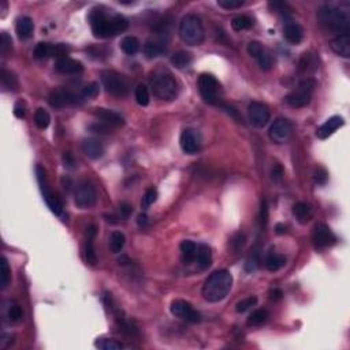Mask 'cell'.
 Returning <instances> with one entry per match:
<instances>
[{
  "instance_id": "31",
  "label": "cell",
  "mask_w": 350,
  "mask_h": 350,
  "mask_svg": "<svg viewBox=\"0 0 350 350\" xmlns=\"http://www.w3.org/2000/svg\"><path fill=\"white\" fill-rule=\"evenodd\" d=\"M164 45L161 42H156V41H147L145 45H144V54L148 59H154V58H157L160 56L163 52H164Z\"/></svg>"
},
{
  "instance_id": "56",
  "label": "cell",
  "mask_w": 350,
  "mask_h": 350,
  "mask_svg": "<svg viewBox=\"0 0 350 350\" xmlns=\"http://www.w3.org/2000/svg\"><path fill=\"white\" fill-rule=\"evenodd\" d=\"M14 115L19 119L25 117V108L21 103H17V104H15V107H14Z\"/></svg>"
},
{
  "instance_id": "9",
  "label": "cell",
  "mask_w": 350,
  "mask_h": 350,
  "mask_svg": "<svg viewBox=\"0 0 350 350\" xmlns=\"http://www.w3.org/2000/svg\"><path fill=\"white\" fill-rule=\"evenodd\" d=\"M36 175H37V179H39V184H40V189H41L42 197H44V200H45V202H47L48 208H49L55 215H58V216H63V205H62V202L59 201V198L55 196L54 192L48 188L45 171H44V168H42L41 166L36 167Z\"/></svg>"
},
{
  "instance_id": "22",
  "label": "cell",
  "mask_w": 350,
  "mask_h": 350,
  "mask_svg": "<svg viewBox=\"0 0 350 350\" xmlns=\"http://www.w3.org/2000/svg\"><path fill=\"white\" fill-rule=\"evenodd\" d=\"M331 49L342 58H350V36L349 35H341L332 39L330 42Z\"/></svg>"
},
{
  "instance_id": "23",
  "label": "cell",
  "mask_w": 350,
  "mask_h": 350,
  "mask_svg": "<svg viewBox=\"0 0 350 350\" xmlns=\"http://www.w3.org/2000/svg\"><path fill=\"white\" fill-rule=\"evenodd\" d=\"M81 148H82L83 154L86 155L89 159H99L104 154L103 144L99 140H96V138H86V140H83Z\"/></svg>"
},
{
  "instance_id": "6",
  "label": "cell",
  "mask_w": 350,
  "mask_h": 350,
  "mask_svg": "<svg viewBox=\"0 0 350 350\" xmlns=\"http://www.w3.org/2000/svg\"><path fill=\"white\" fill-rule=\"evenodd\" d=\"M197 88L205 103L212 106H223L222 85L212 74H201L197 81Z\"/></svg>"
},
{
  "instance_id": "29",
  "label": "cell",
  "mask_w": 350,
  "mask_h": 350,
  "mask_svg": "<svg viewBox=\"0 0 350 350\" xmlns=\"http://www.w3.org/2000/svg\"><path fill=\"white\" fill-rule=\"evenodd\" d=\"M120 49L129 56L136 55L140 51V41L134 36H126L120 41Z\"/></svg>"
},
{
  "instance_id": "43",
  "label": "cell",
  "mask_w": 350,
  "mask_h": 350,
  "mask_svg": "<svg viewBox=\"0 0 350 350\" xmlns=\"http://www.w3.org/2000/svg\"><path fill=\"white\" fill-rule=\"evenodd\" d=\"M12 49V41H11V37L7 35L6 32H3L1 33V36H0V52H1V55L6 58V56H8V54L11 52Z\"/></svg>"
},
{
  "instance_id": "38",
  "label": "cell",
  "mask_w": 350,
  "mask_h": 350,
  "mask_svg": "<svg viewBox=\"0 0 350 350\" xmlns=\"http://www.w3.org/2000/svg\"><path fill=\"white\" fill-rule=\"evenodd\" d=\"M95 346L101 350H120L125 348V346L120 344V342H118V341L108 338H101L99 339V341H96Z\"/></svg>"
},
{
  "instance_id": "2",
  "label": "cell",
  "mask_w": 350,
  "mask_h": 350,
  "mask_svg": "<svg viewBox=\"0 0 350 350\" xmlns=\"http://www.w3.org/2000/svg\"><path fill=\"white\" fill-rule=\"evenodd\" d=\"M233 275L227 270L214 271L202 286V297L208 303H219L232 291Z\"/></svg>"
},
{
  "instance_id": "42",
  "label": "cell",
  "mask_w": 350,
  "mask_h": 350,
  "mask_svg": "<svg viewBox=\"0 0 350 350\" xmlns=\"http://www.w3.org/2000/svg\"><path fill=\"white\" fill-rule=\"evenodd\" d=\"M256 304H257V297L256 296L246 297V298L241 300L239 303H237V305H235V311H237L238 313H243V312H246V311L252 308V307H255Z\"/></svg>"
},
{
  "instance_id": "25",
  "label": "cell",
  "mask_w": 350,
  "mask_h": 350,
  "mask_svg": "<svg viewBox=\"0 0 350 350\" xmlns=\"http://www.w3.org/2000/svg\"><path fill=\"white\" fill-rule=\"evenodd\" d=\"M293 215L296 216L298 223L307 225L309 220L313 218V211H312L311 205L307 204V202H297L296 205L293 207Z\"/></svg>"
},
{
  "instance_id": "41",
  "label": "cell",
  "mask_w": 350,
  "mask_h": 350,
  "mask_svg": "<svg viewBox=\"0 0 350 350\" xmlns=\"http://www.w3.org/2000/svg\"><path fill=\"white\" fill-rule=\"evenodd\" d=\"M93 238L88 235V241H86V248H85V257L86 261L89 263L90 266H96L97 263V255H96L95 245H93Z\"/></svg>"
},
{
  "instance_id": "52",
  "label": "cell",
  "mask_w": 350,
  "mask_h": 350,
  "mask_svg": "<svg viewBox=\"0 0 350 350\" xmlns=\"http://www.w3.org/2000/svg\"><path fill=\"white\" fill-rule=\"evenodd\" d=\"M268 220V207L267 202L263 201L261 202V209H260V223L263 227H266Z\"/></svg>"
},
{
  "instance_id": "4",
  "label": "cell",
  "mask_w": 350,
  "mask_h": 350,
  "mask_svg": "<svg viewBox=\"0 0 350 350\" xmlns=\"http://www.w3.org/2000/svg\"><path fill=\"white\" fill-rule=\"evenodd\" d=\"M317 19L324 28L341 35H349V15L338 7L324 4L317 10Z\"/></svg>"
},
{
  "instance_id": "44",
  "label": "cell",
  "mask_w": 350,
  "mask_h": 350,
  "mask_svg": "<svg viewBox=\"0 0 350 350\" xmlns=\"http://www.w3.org/2000/svg\"><path fill=\"white\" fill-rule=\"evenodd\" d=\"M0 273H1V280H0L1 289H6L7 285H8V280H10V267H8V261H7L6 257L1 259Z\"/></svg>"
},
{
  "instance_id": "19",
  "label": "cell",
  "mask_w": 350,
  "mask_h": 350,
  "mask_svg": "<svg viewBox=\"0 0 350 350\" xmlns=\"http://www.w3.org/2000/svg\"><path fill=\"white\" fill-rule=\"evenodd\" d=\"M55 70L60 74H69V76H76L81 74L83 72V66L81 62L76 59H72L69 56L59 58L55 62Z\"/></svg>"
},
{
  "instance_id": "34",
  "label": "cell",
  "mask_w": 350,
  "mask_h": 350,
  "mask_svg": "<svg viewBox=\"0 0 350 350\" xmlns=\"http://www.w3.org/2000/svg\"><path fill=\"white\" fill-rule=\"evenodd\" d=\"M134 97H136V101L138 103V106L141 107H147L149 104V90L148 88L144 85V83H138L134 89Z\"/></svg>"
},
{
  "instance_id": "36",
  "label": "cell",
  "mask_w": 350,
  "mask_h": 350,
  "mask_svg": "<svg viewBox=\"0 0 350 350\" xmlns=\"http://www.w3.org/2000/svg\"><path fill=\"white\" fill-rule=\"evenodd\" d=\"M252 26H253V21H252V18H249V17H246V15L235 17L232 22V28L235 30V32H242V30L250 29Z\"/></svg>"
},
{
  "instance_id": "12",
  "label": "cell",
  "mask_w": 350,
  "mask_h": 350,
  "mask_svg": "<svg viewBox=\"0 0 350 350\" xmlns=\"http://www.w3.org/2000/svg\"><path fill=\"white\" fill-rule=\"evenodd\" d=\"M96 198H97L96 189L93 188V185L89 184V182H82L76 189V193H74V202L81 209L93 207Z\"/></svg>"
},
{
  "instance_id": "27",
  "label": "cell",
  "mask_w": 350,
  "mask_h": 350,
  "mask_svg": "<svg viewBox=\"0 0 350 350\" xmlns=\"http://www.w3.org/2000/svg\"><path fill=\"white\" fill-rule=\"evenodd\" d=\"M181 252H182V261L185 264H190L193 261H196L197 255V245L190 239H185L179 245Z\"/></svg>"
},
{
  "instance_id": "32",
  "label": "cell",
  "mask_w": 350,
  "mask_h": 350,
  "mask_svg": "<svg viewBox=\"0 0 350 350\" xmlns=\"http://www.w3.org/2000/svg\"><path fill=\"white\" fill-rule=\"evenodd\" d=\"M268 316L270 313H268L267 309H256L248 317V324L249 326H261L268 320Z\"/></svg>"
},
{
  "instance_id": "20",
  "label": "cell",
  "mask_w": 350,
  "mask_h": 350,
  "mask_svg": "<svg viewBox=\"0 0 350 350\" xmlns=\"http://www.w3.org/2000/svg\"><path fill=\"white\" fill-rule=\"evenodd\" d=\"M344 125L345 119L342 118V117H339V115H334L331 118L327 119L326 122L317 129L316 136H317V138H320V140H326V138L332 136L335 131L338 130L339 127H342Z\"/></svg>"
},
{
  "instance_id": "5",
  "label": "cell",
  "mask_w": 350,
  "mask_h": 350,
  "mask_svg": "<svg viewBox=\"0 0 350 350\" xmlns=\"http://www.w3.org/2000/svg\"><path fill=\"white\" fill-rule=\"evenodd\" d=\"M178 33L181 40L192 47L202 44L205 39V29H204L202 21L194 14H188L181 19Z\"/></svg>"
},
{
  "instance_id": "45",
  "label": "cell",
  "mask_w": 350,
  "mask_h": 350,
  "mask_svg": "<svg viewBox=\"0 0 350 350\" xmlns=\"http://www.w3.org/2000/svg\"><path fill=\"white\" fill-rule=\"evenodd\" d=\"M156 200H157V190L155 189V188H149V189L145 192V194H144L141 205H143V208H148L149 205H152Z\"/></svg>"
},
{
  "instance_id": "10",
  "label": "cell",
  "mask_w": 350,
  "mask_h": 350,
  "mask_svg": "<svg viewBox=\"0 0 350 350\" xmlns=\"http://www.w3.org/2000/svg\"><path fill=\"white\" fill-rule=\"evenodd\" d=\"M82 96L74 93L72 90L66 89V88H58L54 89L49 93V104L54 108H63L69 106H78L82 103Z\"/></svg>"
},
{
  "instance_id": "11",
  "label": "cell",
  "mask_w": 350,
  "mask_h": 350,
  "mask_svg": "<svg viewBox=\"0 0 350 350\" xmlns=\"http://www.w3.org/2000/svg\"><path fill=\"white\" fill-rule=\"evenodd\" d=\"M170 309H171V313L178 319L189 321V323H200L201 321V314L198 313L196 309L193 308V305L188 301L175 300L171 304Z\"/></svg>"
},
{
  "instance_id": "48",
  "label": "cell",
  "mask_w": 350,
  "mask_h": 350,
  "mask_svg": "<svg viewBox=\"0 0 350 350\" xmlns=\"http://www.w3.org/2000/svg\"><path fill=\"white\" fill-rule=\"evenodd\" d=\"M218 6L227 8V10H232V8H239L243 6V1L241 0H219L218 1Z\"/></svg>"
},
{
  "instance_id": "30",
  "label": "cell",
  "mask_w": 350,
  "mask_h": 350,
  "mask_svg": "<svg viewBox=\"0 0 350 350\" xmlns=\"http://www.w3.org/2000/svg\"><path fill=\"white\" fill-rule=\"evenodd\" d=\"M192 62H193V56L186 51H178L171 56V63L177 69H186L192 65Z\"/></svg>"
},
{
  "instance_id": "46",
  "label": "cell",
  "mask_w": 350,
  "mask_h": 350,
  "mask_svg": "<svg viewBox=\"0 0 350 350\" xmlns=\"http://www.w3.org/2000/svg\"><path fill=\"white\" fill-rule=\"evenodd\" d=\"M97 95H99V83L97 82H90L81 92V96L83 99H93Z\"/></svg>"
},
{
  "instance_id": "26",
  "label": "cell",
  "mask_w": 350,
  "mask_h": 350,
  "mask_svg": "<svg viewBox=\"0 0 350 350\" xmlns=\"http://www.w3.org/2000/svg\"><path fill=\"white\" fill-rule=\"evenodd\" d=\"M196 261L202 270H205L212 264V252H211V248L208 245H205V243L197 245Z\"/></svg>"
},
{
  "instance_id": "50",
  "label": "cell",
  "mask_w": 350,
  "mask_h": 350,
  "mask_svg": "<svg viewBox=\"0 0 350 350\" xmlns=\"http://www.w3.org/2000/svg\"><path fill=\"white\" fill-rule=\"evenodd\" d=\"M22 316H24V312H22V309H21L19 305H12L10 311H8V317H10V320L11 321L21 320Z\"/></svg>"
},
{
  "instance_id": "24",
  "label": "cell",
  "mask_w": 350,
  "mask_h": 350,
  "mask_svg": "<svg viewBox=\"0 0 350 350\" xmlns=\"http://www.w3.org/2000/svg\"><path fill=\"white\" fill-rule=\"evenodd\" d=\"M15 30H17V35L21 40H26L33 35V30H35V24H33V19L30 17H21L17 19V25H15Z\"/></svg>"
},
{
  "instance_id": "49",
  "label": "cell",
  "mask_w": 350,
  "mask_h": 350,
  "mask_svg": "<svg viewBox=\"0 0 350 350\" xmlns=\"http://www.w3.org/2000/svg\"><path fill=\"white\" fill-rule=\"evenodd\" d=\"M131 212H133V207H131L129 202H120V205H119V218H122L123 220L129 219Z\"/></svg>"
},
{
  "instance_id": "57",
  "label": "cell",
  "mask_w": 350,
  "mask_h": 350,
  "mask_svg": "<svg viewBox=\"0 0 350 350\" xmlns=\"http://www.w3.org/2000/svg\"><path fill=\"white\" fill-rule=\"evenodd\" d=\"M282 296H283V293H282V290H279V289H272V290L270 291V298H271V300H275V301L280 300Z\"/></svg>"
},
{
  "instance_id": "14",
  "label": "cell",
  "mask_w": 350,
  "mask_h": 350,
  "mask_svg": "<svg viewBox=\"0 0 350 350\" xmlns=\"http://www.w3.org/2000/svg\"><path fill=\"white\" fill-rule=\"evenodd\" d=\"M293 133V125L290 120L285 118H278L273 120V123L270 127V138L275 144H285L289 141Z\"/></svg>"
},
{
  "instance_id": "59",
  "label": "cell",
  "mask_w": 350,
  "mask_h": 350,
  "mask_svg": "<svg viewBox=\"0 0 350 350\" xmlns=\"http://www.w3.org/2000/svg\"><path fill=\"white\" fill-rule=\"evenodd\" d=\"M118 263L119 264H122V266H126V264H129V263H131V261L129 260L127 256H122V257H119L118 259Z\"/></svg>"
},
{
  "instance_id": "58",
  "label": "cell",
  "mask_w": 350,
  "mask_h": 350,
  "mask_svg": "<svg viewBox=\"0 0 350 350\" xmlns=\"http://www.w3.org/2000/svg\"><path fill=\"white\" fill-rule=\"evenodd\" d=\"M286 229H287V227H286V226L283 225V223H278V225L275 226V230H276V234H285Z\"/></svg>"
},
{
  "instance_id": "40",
  "label": "cell",
  "mask_w": 350,
  "mask_h": 350,
  "mask_svg": "<svg viewBox=\"0 0 350 350\" xmlns=\"http://www.w3.org/2000/svg\"><path fill=\"white\" fill-rule=\"evenodd\" d=\"M52 47L54 45H51L48 42H39L36 48H35V51H33L35 58L36 59H44L47 56H52Z\"/></svg>"
},
{
  "instance_id": "33",
  "label": "cell",
  "mask_w": 350,
  "mask_h": 350,
  "mask_svg": "<svg viewBox=\"0 0 350 350\" xmlns=\"http://www.w3.org/2000/svg\"><path fill=\"white\" fill-rule=\"evenodd\" d=\"M126 243V237L123 233L114 232L110 237V249L113 250L114 253H119L120 250L123 249Z\"/></svg>"
},
{
  "instance_id": "18",
  "label": "cell",
  "mask_w": 350,
  "mask_h": 350,
  "mask_svg": "<svg viewBox=\"0 0 350 350\" xmlns=\"http://www.w3.org/2000/svg\"><path fill=\"white\" fill-rule=\"evenodd\" d=\"M93 115L96 118L100 119L101 123L110 126L111 129L114 127H120L125 125V119L120 114L115 113L113 110H107V108H95L93 110Z\"/></svg>"
},
{
  "instance_id": "3",
  "label": "cell",
  "mask_w": 350,
  "mask_h": 350,
  "mask_svg": "<svg viewBox=\"0 0 350 350\" xmlns=\"http://www.w3.org/2000/svg\"><path fill=\"white\" fill-rule=\"evenodd\" d=\"M151 89L157 99L163 101H172L177 99L179 85L171 73L166 69H157L151 74Z\"/></svg>"
},
{
  "instance_id": "8",
  "label": "cell",
  "mask_w": 350,
  "mask_h": 350,
  "mask_svg": "<svg viewBox=\"0 0 350 350\" xmlns=\"http://www.w3.org/2000/svg\"><path fill=\"white\" fill-rule=\"evenodd\" d=\"M314 86H316V82H314L313 79L305 78V79H303L301 82L298 83V86H297L296 89L291 90L289 95L285 96V103L293 108L307 107L311 103Z\"/></svg>"
},
{
  "instance_id": "54",
  "label": "cell",
  "mask_w": 350,
  "mask_h": 350,
  "mask_svg": "<svg viewBox=\"0 0 350 350\" xmlns=\"http://www.w3.org/2000/svg\"><path fill=\"white\" fill-rule=\"evenodd\" d=\"M63 163H65V167H67V168H74V167H76V159H74L73 155L69 154V152H66V154L63 155Z\"/></svg>"
},
{
  "instance_id": "35",
  "label": "cell",
  "mask_w": 350,
  "mask_h": 350,
  "mask_svg": "<svg viewBox=\"0 0 350 350\" xmlns=\"http://www.w3.org/2000/svg\"><path fill=\"white\" fill-rule=\"evenodd\" d=\"M0 81H1V86L4 89H15L17 85H18V81H17V77L11 74L10 72H7L6 69H1V73H0Z\"/></svg>"
},
{
  "instance_id": "53",
  "label": "cell",
  "mask_w": 350,
  "mask_h": 350,
  "mask_svg": "<svg viewBox=\"0 0 350 350\" xmlns=\"http://www.w3.org/2000/svg\"><path fill=\"white\" fill-rule=\"evenodd\" d=\"M272 179L273 181H276V182H279L280 179H282V177H283V174H285V171H283V167L280 166V164H275V166L272 167Z\"/></svg>"
},
{
  "instance_id": "47",
  "label": "cell",
  "mask_w": 350,
  "mask_h": 350,
  "mask_svg": "<svg viewBox=\"0 0 350 350\" xmlns=\"http://www.w3.org/2000/svg\"><path fill=\"white\" fill-rule=\"evenodd\" d=\"M314 181H316V184L317 185H324L327 182V179H328V174H327V171L323 168V167H317L316 170H314Z\"/></svg>"
},
{
  "instance_id": "39",
  "label": "cell",
  "mask_w": 350,
  "mask_h": 350,
  "mask_svg": "<svg viewBox=\"0 0 350 350\" xmlns=\"http://www.w3.org/2000/svg\"><path fill=\"white\" fill-rule=\"evenodd\" d=\"M317 69L316 59L311 54H304L303 59L300 60V70L303 73L314 72Z\"/></svg>"
},
{
  "instance_id": "55",
  "label": "cell",
  "mask_w": 350,
  "mask_h": 350,
  "mask_svg": "<svg viewBox=\"0 0 350 350\" xmlns=\"http://www.w3.org/2000/svg\"><path fill=\"white\" fill-rule=\"evenodd\" d=\"M137 223H138V226H140L141 229L148 227V216L145 214H140L137 216Z\"/></svg>"
},
{
  "instance_id": "7",
  "label": "cell",
  "mask_w": 350,
  "mask_h": 350,
  "mask_svg": "<svg viewBox=\"0 0 350 350\" xmlns=\"http://www.w3.org/2000/svg\"><path fill=\"white\" fill-rule=\"evenodd\" d=\"M101 83L106 92L115 97H126L130 92V83L127 78L114 70L101 73Z\"/></svg>"
},
{
  "instance_id": "15",
  "label": "cell",
  "mask_w": 350,
  "mask_h": 350,
  "mask_svg": "<svg viewBox=\"0 0 350 350\" xmlns=\"http://www.w3.org/2000/svg\"><path fill=\"white\" fill-rule=\"evenodd\" d=\"M312 241H313L314 248L324 249V248L332 246L334 243L337 242V237L328 226L324 225V223H319V225L314 226Z\"/></svg>"
},
{
  "instance_id": "37",
  "label": "cell",
  "mask_w": 350,
  "mask_h": 350,
  "mask_svg": "<svg viewBox=\"0 0 350 350\" xmlns=\"http://www.w3.org/2000/svg\"><path fill=\"white\" fill-rule=\"evenodd\" d=\"M35 123L39 129H47L49 123H51V117L49 114L44 110V108H39L36 113H35Z\"/></svg>"
},
{
  "instance_id": "21",
  "label": "cell",
  "mask_w": 350,
  "mask_h": 350,
  "mask_svg": "<svg viewBox=\"0 0 350 350\" xmlns=\"http://www.w3.org/2000/svg\"><path fill=\"white\" fill-rule=\"evenodd\" d=\"M283 37L286 39V41H289L290 44H300L304 40V29L303 26L297 22H287L283 28Z\"/></svg>"
},
{
  "instance_id": "16",
  "label": "cell",
  "mask_w": 350,
  "mask_h": 350,
  "mask_svg": "<svg viewBox=\"0 0 350 350\" xmlns=\"http://www.w3.org/2000/svg\"><path fill=\"white\" fill-rule=\"evenodd\" d=\"M246 51H248V54H249L252 58H255V59L257 60V63L260 66L261 70L268 72V70L272 69V58H271V55H270L267 49L263 47L261 42L250 41L249 44H248V47H246Z\"/></svg>"
},
{
  "instance_id": "1",
  "label": "cell",
  "mask_w": 350,
  "mask_h": 350,
  "mask_svg": "<svg viewBox=\"0 0 350 350\" xmlns=\"http://www.w3.org/2000/svg\"><path fill=\"white\" fill-rule=\"evenodd\" d=\"M89 24L93 35L97 39H110L118 36L119 33L125 32L129 26V22L120 14H115L111 10L93 8L89 14Z\"/></svg>"
},
{
  "instance_id": "17",
  "label": "cell",
  "mask_w": 350,
  "mask_h": 350,
  "mask_svg": "<svg viewBox=\"0 0 350 350\" xmlns=\"http://www.w3.org/2000/svg\"><path fill=\"white\" fill-rule=\"evenodd\" d=\"M179 144H181V149L188 155L197 154L201 148V141H200L198 133L196 130H192V129H185L182 131Z\"/></svg>"
},
{
  "instance_id": "51",
  "label": "cell",
  "mask_w": 350,
  "mask_h": 350,
  "mask_svg": "<svg viewBox=\"0 0 350 350\" xmlns=\"http://www.w3.org/2000/svg\"><path fill=\"white\" fill-rule=\"evenodd\" d=\"M89 130H92L93 133H100V134H108L111 131V127L104 123H93L89 126Z\"/></svg>"
},
{
  "instance_id": "28",
  "label": "cell",
  "mask_w": 350,
  "mask_h": 350,
  "mask_svg": "<svg viewBox=\"0 0 350 350\" xmlns=\"http://www.w3.org/2000/svg\"><path fill=\"white\" fill-rule=\"evenodd\" d=\"M285 264L286 259L283 255H279V253H275V252H270L267 257H266V267L271 272L279 271Z\"/></svg>"
},
{
  "instance_id": "13",
  "label": "cell",
  "mask_w": 350,
  "mask_h": 350,
  "mask_svg": "<svg viewBox=\"0 0 350 350\" xmlns=\"http://www.w3.org/2000/svg\"><path fill=\"white\" fill-rule=\"evenodd\" d=\"M248 117L252 125L256 127H264L270 122L271 113L267 104L260 101H252L248 106Z\"/></svg>"
}]
</instances>
